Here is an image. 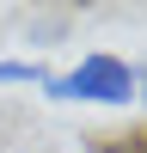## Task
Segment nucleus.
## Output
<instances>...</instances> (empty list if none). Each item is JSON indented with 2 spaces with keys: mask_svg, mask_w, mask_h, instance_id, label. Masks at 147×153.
I'll return each mask as SVG.
<instances>
[{
  "mask_svg": "<svg viewBox=\"0 0 147 153\" xmlns=\"http://www.w3.org/2000/svg\"><path fill=\"white\" fill-rule=\"evenodd\" d=\"M135 98H147V86H141V92H135Z\"/></svg>",
  "mask_w": 147,
  "mask_h": 153,
  "instance_id": "3",
  "label": "nucleus"
},
{
  "mask_svg": "<svg viewBox=\"0 0 147 153\" xmlns=\"http://www.w3.org/2000/svg\"><path fill=\"white\" fill-rule=\"evenodd\" d=\"M49 98H86V104H129L141 92V74L122 55H86L74 74H43Z\"/></svg>",
  "mask_w": 147,
  "mask_h": 153,
  "instance_id": "1",
  "label": "nucleus"
},
{
  "mask_svg": "<svg viewBox=\"0 0 147 153\" xmlns=\"http://www.w3.org/2000/svg\"><path fill=\"white\" fill-rule=\"evenodd\" d=\"M49 68H37V61H0V86H43Z\"/></svg>",
  "mask_w": 147,
  "mask_h": 153,
  "instance_id": "2",
  "label": "nucleus"
}]
</instances>
